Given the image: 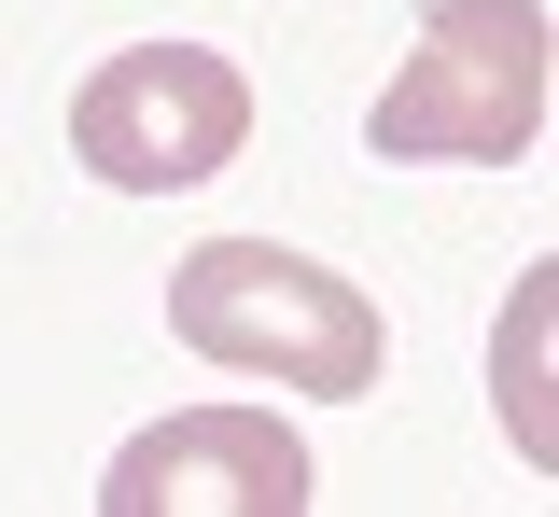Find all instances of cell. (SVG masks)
<instances>
[{"label":"cell","mask_w":559,"mask_h":517,"mask_svg":"<svg viewBox=\"0 0 559 517\" xmlns=\"http://www.w3.org/2000/svg\"><path fill=\"white\" fill-rule=\"evenodd\" d=\"M168 336L224 377H280V392H322V406L378 392V364H392L378 294L308 266V252H280V238H197L168 266Z\"/></svg>","instance_id":"6da1fadb"},{"label":"cell","mask_w":559,"mask_h":517,"mask_svg":"<svg viewBox=\"0 0 559 517\" xmlns=\"http://www.w3.org/2000/svg\"><path fill=\"white\" fill-rule=\"evenodd\" d=\"M70 154L112 196H182V182H210V168L252 154V84H238V57H210V43H127V57H98L84 98H70Z\"/></svg>","instance_id":"3957f363"},{"label":"cell","mask_w":559,"mask_h":517,"mask_svg":"<svg viewBox=\"0 0 559 517\" xmlns=\"http://www.w3.org/2000/svg\"><path fill=\"white\" fill-rule=\"evenodd\" d=\"M364 141L392 168H518L546 141V14L532 0H433L406 71L364 112Z\"/></svg>","instance_id":"7a4b0ae2"},{"label":"cell","mask_w":559,"mask_h":517,"mask_svg":"<svg viewBox=\"0 0 559 517\" xmlns=\"http://www.w3.org/2000/svg\"><path fill=\"white\" fill-rule=\"evenodd\" d=\"M308 490L322 476L266 406H182V420L112 447L98 517H308Z\"/></svg>","instance_id":"277c9868"}]
</instances>
